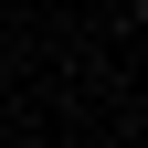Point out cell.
<instances>
[{
	"label": "cell",
	"instance_id": "6da1fadb",
	"mask_svg": "<svg viewBox=\"0 0 148 148\" xmlns=\"http://www.w3.org/2000/svg\"><path fill=\"white\" fill-rule=\"evenodd\" d=\"M127 11H138V32H148V0H127Z\"/></svg>",
	"mask_w": 148,
	"mask_h": 148
}]
</instances>
